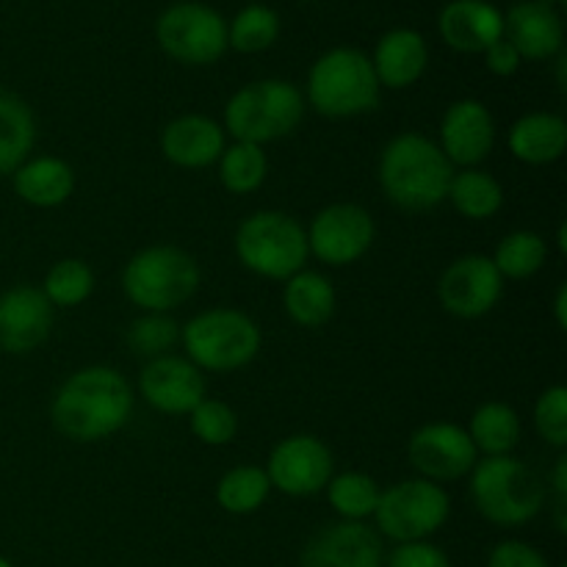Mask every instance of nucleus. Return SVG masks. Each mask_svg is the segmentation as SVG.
Returning <instances> with one entry per match:
<instances>
[{"mask_svg": "<svg viewBox=\"0 0 567 567\" xmlns=\"http://www.w3.org/2000/svg\"><path fill=\"white\" fill-rule=\"evenodd\" d=\"M452 513V502L443 485L430 480H404L380 493V502L371 518L380 535L393 543H419L443 529Z\"/></svg>", "mask_w": 567, "mask_h": 567, "instance_id": "9", "label": "nucleus"}, {"mask_svg": "<svg viewBox=\"0 0 567 567\" xmlns=\"http://www.w3.org/2000/svg\"><path fill=\"white\" fill-rule=\"evenodd\" d=\"M408 460L419 471L421 480L441 485V482H457L468 476L480 463V452L463 426L452 421H432L410 435Z\"/></svg>", "mask_w": 567, "mask_h": 567, "instance_id": "12", "label": "nucleus"}, {"mask_svg": "<svg viewBox=\"0 0 567 567\" xmlns=\"http://www.w3.org/2000/svg\"><path fill=\"white\" fill-rule=\"evenodd\" d=\"M554 319H557L559 330L567 327V286L557 288V297H554Z\"/></svg>", "mask_w": 567, "mask_h": 567, "instance_id": "41", "label": "nucleus"}, {"mask_svg": "<svg viewBox=\"0 0 567 567\" xmlns=\"http://www.w3.org/2000/svg\"><path fill=\"white\" fill-rule=\"evenodd\" d=\"M225 127L205 114H183L161 131V153L181 169H205L225 153Z\"/></svg>", "mask_w": 567, "mask_h": 567, "instance_id": "20", "label": "nucleus"}, {"mask_svg": "<svg viewBox=\"0 0 567 567\" xmlns=\"http://www.w3.org/2000/svg\"><path fill=\"white\" fill-rule=\"evenodd\" d=\"M437 31L457 53H485L504 37V14L487 0H452L437 17Z\"/></svg>", "mask_w": 567, "mask_h": 567, "instance_id": "21", "label": "nucleus"}, {"mask_svg": "<svg viewBox=\"0 0 567 567\" xmlns=\"http://www.w3.org/2000/svg\"><path fill=\"white\" fill-rule=\"evenodd\" d=\"M310 255L321 264L341 269L363 258L377 238L374 216L358 203H332L310 219L308 230Z\"/></svg>", "mask_w": 567, "mask_h": 567, "instance_id": "11", "label": "nucleus"}, {"mask_svg": "<svg viewBox=\"0 0 567 567\" xmlns=\"http://www.w3.org/2000/svg\"><path fill=\"white\" fill-rule=\"evenodd\" d=\"M535 426L537 435L554 449L567 446V388L551 385L540 393L535 404Z\"/></svg>", "mask_w": 567, "mask_h": 567, "instance_id": "37", "label": "nucleus"}, {"mask_svg": "<svg viewBox=\"0 0 567 567\" xmlns=\"http://www.w3.org/2000/svg\"><path fill=\"white\" fill-rule=\"evenodd\" d=\"M565 70H567V55L559 53V55H557V81H559V89H563V92H565V86H567Z\"/></svg>", "mask_w": 567, "mask_h": 567, "instance_id": "42", "label": "nucleus"}, {"mask_svg": "<svg viewBox=\"0 0 567 567\" xmlns=\"http://www.w3.org/2000/svg\"><path fill=\"white\" fill-rule=\"evenodd\" d=\"M559 567H565V565H559Z\"/></svg>", "mask_w": 567, "mask_h": 567, "instance_id": "45", "label": "nucleus"}, {"mask_svg": "<svg viewBox=\"0 0 567 567\" xmlns=\"http://www.w3.org/2000/svg\"><path fill=\"white\" fill-rule=\"evenodd\" d=\"M0 567H14V565H11L6 557H0Z\"/></svg>", "mask_w": 567, "mask_h": 567, "instance_id": "44", "label": "nucleus"}, {"mask_svg": "<svg viewBox=\"0 0 567 567\" xmlns=\"http://www.w3.org/2000/svg\"><path fill=\"white\" fill-rule=\"evenodd\" d=\"M216 166H219L221 186L230 194L258 192L269 175V158H266L264 147L249 142H233L230 147H225Z\"/></svg>", "mask_w": 567, "mask_h": 567, "instance_id": "32", "label": "nucleus"}, {"mask_svg": "<svg viewBox=\"0 0 567 567\" xmlns=\"http://www.w3.org/2000/svg\"><path fill=\"white\" fill-rule=\"evenodd\" d=\"M188 421H192V432L197 435V441L205 443V446H227L238 435L236 410L221 402V399L205 396L188 413Z\"/></svg>", "mask_w": 567, "mask_h": 567, "instance_id": "36", "label": "nucleus"}, {"mask_svg": "<svg viewBox=\"0 0 567 567\" xmlns=\"http://www.w3.org/2000/svg\"><path fill=\"white\" fill-rule=\"evenodd\" d=\"M437 147L454 169H476L496 147V122L491 109L480 100H457L441 120Z\"/></svg>", "mask_w": 567, "mask_h": 567, "instance_id": "16", "label": "nucleus"}, {"mask_svg": "<svg viewBox=\"0 0 567 567\" xmlns=\"http://www.w3.org/2000/svg\"><path fill=\"white\" fill-rule=\"evenodd\" d=\"M509 153L529 166H548L567 150V122L551 111H532L513 122L507 133Z\"/></svg>", "mask_w": 567, "mask_h": 567, "instance_id": "23", "label": "nucleus"}, {"mask_svg": "<svg viewBox=\"0 0 567 567\" xmlns=\"http://www.w3.org/2000/svg\"><path fill=\"white\" fill-rule=\"evenodd\" d=\"M199 266L175 244H153L133 255L122 271V291L144 313H169L197 293Z\"/></svg>", "mask_w": 567, "mask_h": 567, "instance_id": "6", "label": "nucleus"}, {"mask_svg": "<svg viewBox=\"0 0 567 567\" xmlns=\"http://www.w3.org/2000/svg\"><path fill=\"white\" fill-rule=\"evenodd\" d=\"M92 291L94 271L81 258H64L53 264L42 282V293L53 308H78L92 297Z\"/></svg>", "mask_w": 567, "mask_h": 567, "instance_id": "34", "label": "nucleus"}, {"mask_svg": "<svg viewBox=\"0 0 567 567\" xmlns=\"http://www.w3.org/2000/svg\"><path fill=\"white\" fill-rule=\"evenodd\" d=\"M491 260L504 280H529L546 266L548 244L540 233L515 230L498 241Z\"/></svg>", "mask_w": 567, "mask_h": 567, "instance_id": "30", "label": "nucleus"}, {"mask_svg": "<svg viewBox=\"0 0 567 567\" xmlns=\"http://www.w3.org/2000/svg\"><path fill=\"white\" fill-rule=\"evenodd\" d=\"M385 567H452L446 551L432 546L430 540L419 543H399L385 559Z\"/></svg>", "mask_w": 567, "mask_h": 567, "instance_id": "38", "label": "nucleus"}, {"mask_svg": "<svg viewBox=\"0 0 567 567\" xmlns=\"http://www.w3.org/2000/svg\"><path fill=\"white\" fill-rule=\"evenodd\" d=\"M449 203L460 216L471 221H487L502 210L504 188L491 172L485 169H460L449 183Z\"/></svg>", "mask_w": 567, "mask_h": 567, "instance_id": "28", "label": "nucleus"}, {"mask_svg": "<svg viewBox=\"0 0 567 567\" xmlns=\"http://www.w3.org/2000/svg\"><path fill=\"white\" fill-rule=\"evenodd\" d=\"M205 374L183 354H161L138 371V393L153 410L188 415L205 399Z\"/></svg>", "mask_w": 567, "mask_h": 567, "instance_id": "15", "label": "nucleus"}, {"mask_svg": "<svg viewBox=\"0 0 567 567\" xmlns=\"http://www.w3.org/2000/svg\"><path fill=\"white\" fill-rule=\"evenodd\" d=\"M336 288H332L330 277L321 271L302 269L293 277H288L282 286V308H286L288 319L299 327H313L327 324L336 313Z\"/></svg>", "mask_w": 567, "mask_h": 567, "instance_id": "25", "label": "nucleus"}, {"mask_svg": "<svg viewBox=\"0 0 567 567\" xmlns=\"http://www.w3.org/2000/svg\"><path fill=\"white\" fill-rule=\"evenodd\" d=\"M557 244H559V252H567V230L565 225H559V233H557Z\"/></svg>", "mask_w": 567, "mask_h": 567, "instance_id": "43", "label": "nucleus"}, {"mask_svg": "<svg viewBox=\"0 0 567 567\" xmlns=\"http://www.w3.org/2000/svg\"><path fill=\"white\" fill-rule=\"evenodd\" d=\"M430 64V48L426 39L413 28H393L377 42L371 66L382 89H410L421 81Z\"/></svg>", "mask_w": 567, "mask_h": 567, "instance_id": "22", "label": "nucleus"}, {"mask_svg": "<svg viewBox=\"0 0 567 567\" xmlns=\"http://www.w3.org/2000/svg\"><path fill=\"white\" fill-rule=\"evenodd\" d=\"M181 341V324L169 313H144L127 330V347L138 358H161L169 354L172 347Z\"/></svg>", "mask_w": 567, "mask_h": 567, "instance_id": "35", "label": "nucleus"}, {"mask_svg": "<svg viewBox=\"0 0 567 567\" xmlns=\"http://www.w3.org/2000/svg\"><path fill=\"white\" fill-rule=\"evenodd\" d=\"M487 567H551L535 546L524 540H504L487 557Z\"/></svg>", "mask_w": 567, "mask_h": 567, "instance_id": "39", "label": "nucleus"}, {"mask_svg": "<svg viewBox=\"0 0 567 567\" xmlns=\"http://www.w3.org/2000/svg\"><path fill=\"white\" fill-rule=\"evenodd\" d=\"M485 64H487V70L493 72V75L509 78V75H515V72L520 70L524 59H520L518 50H515L513 44H509L507 39L502 37L498 42H493L491 48L485 50Z\"/></svg>", "mask_w": 567, "mask_h": 567, "instance_id": "40", "label": "nucleus"}, {"mask_svg": "<svg viewBox=\"0 0 567 567\" xmlns=\"http://www.w3.org/2000/svg\"><path fill=\"white\" fill-rule=\"evenodd\" d=\"M380 188L396 208L432 210L446 203L454 166L437 147L435 138L424 133H399L385 144L377 166Z\"/></svg>", "mask_w": 567, "mask_h": 567, "instance_id": "2", "label": "nucleus"}, {"mask_svg": "<svg viewBox=\"0 0 567 567\" xmlns=\"http://www.w3.org/2000/svg\"><path fill=\"white\" fill-rule=\"evenodd\" d=\"M471 502L476 513L496 526H524L546 507V485L540 476L513 457H482L471 471Z\"/></svg>", "mask_w": 567, "mask_h": 567, "instance_id": "4", "label": "nucleus"}, {"mask_svg": "<svg viewBox=\"0 0 567 567\" xmlns=\"http://www.w3.org/2000/svg\"><path fill=\"white\" fill-rule=\"evenodd\" d=\"M155 39H158L161 50L177 64L208 66L225 55L227 22L210 6L183 0V3L169 6L158 17Z\"/></svg>", "mask_w": 567, "mask_h": 567, "instance_id": "10", "label": "nucleus"}, {"mask_svg": "<svg viewBox=\"0 0 567 567\" xmlns=\"http://www.w3.org/2000/svg\"><path fill=\"white\" fill-rule=\"evenodd\" d=\"M133 388L114 365H86L66 377L50 402V421L75 443L116 435L133 415Z\"/></svg>", "mask_w": 567, "mask_h": 567, "instance_id": "1", "label": "nucleus"}, {"mask_svg": "<svg viewBox=\"0 0 567 567\" xmlns=\"http://www.w3.org/2000/svg\"><path fill=\"white\" fill-rule=\"evenodd\" d=\"M37 144V120L20 94L0 86V175L25 164Z\"/></svg>", "mask_w": 567, "mask_h": 567, "instance_id": "26", "label": "nucleus"}, {"mask_svg": "<svg viewBox=\"0 0 567 567\" xmlns=\"http://www.w3.org/2000/svg\"><path fill=\"white\" fill-rule=\"evenodd\" d=\"M504 39L518 50L520 59H554L565 44L563 17L540 0H520L504 17Z\"/></svg>", "mask_w": 567, "mask_h": 567, "instance_id": "19", "label": "nucleus"}, {"mask_svg": "<svg viewBox=\"0 0 567 567\" xmlns=\"http://www.w3.org/2000/svg\"><path fill=\"white\" fill-rule=\"evenodd\" d=\"M305 116V97L291 81L264 78L244 83L225 105V133L233 142L264 144L291 136Z\"/></svg>", "mask_w": 567, "mask_h": 567, "instance_id": "5", "label": "nucleus"}, {"mask_svg": "<svg viewBox=\"0 0 567 567\" xmlns=\"http://www.w3.org/2000/svg\"><path fill=\"white\" fill-rule=\"evenodd\" d=\"M17 197L33 208H59L75 192V169L55 155H37L11 172Z\"/></svg>", "mask_w": 567, "mask_h": 567, "instance_id": "24", "label": "nucleus"}, {"mask_svg": "<svg viewBox=\"0 0 567 567\" xmlns=\"http://www.w3.org/2000/svg\"><path fill=\"white\" fill-rule=\"evenodd\" d=\"M236 258L264 280L286 282L308 264V233L282 210H255L236 230Z\"/></svg>", "mask_w": 567, "mask_h": 567, "instance_id": "8", "label": "nucleus"}, {"mask_svg": "<svg viewBox=\"0 0 567 567\" xmlns=\"http://www.w3.org/2000/svg\"><path fill=\"white\" fill-rule=\"evenodd\" d=\"M502 293L504 277L487 255H463L446 266L437 282L443 310L457 319H482L496 308Z\"/></svg>", "mask_w": 567, "mask_h": 567, "instance_id": "14", "label": "nucleus"}, {"mask_svg": "<svg viewBox=\"0 0 567 567\" xmlns=\"http://www.w3.org/2000/svg\"><path fill=\"white\" fill-rule=\"evenodd\" d=\"M271 482L258 465H236L216 485V502L230 515H252L266 504Z\"/></svg>", "mask_w": 567, "mask_h": 567, "instance_id": "31", "label": "nucleus"}, {"mask_svg": "<svg viewBox=\"0 0 567 567\" xmlns=\"http://www.w3.org/2000/svg\"><path fill=\"white\" fill-rule=\"evenodd\" d=\"M336 460L324 441L316 435H288L271 449L266 476L271 482V491H280L286 496L305 498L316 496L332 480Z\"/></svg>", "mask_w": 567, "mask_h": 567, "instance_id": "13", "label": "nucleus"}, {"mask_svg": "<svg viewBox=\"0 0 567 567\" xmlns=\"http://www.w3.org/2000/svg\"><path fill=\"white\" fill-rule=\"evenodd\" d=\"M299 567H385V548L365 524L338 520L310 537Z\"/></svg>", "mask_w": 567, "mask_h": 567, "instance_id": "18", "label": "nucleus"}, {"mask_svg": "<svg viewBox=\"0 0 567 567\" xmlns=\"http://www.w3.org/2000/svg\"><path fill=\"white\" fill-rule=\"evenodd\" d=\"M55 308L42 288L14 286L0 293V352L31 354L50 338Z\"/></svg>", "mask_w": 567, "mask_h": 567, "instance_id": "17", "label": "nucleus"}, {"mask_svg": "<svg viewBox=\"0 0 567 567\" xmlns=\"http://www.w3.org/2000/svg\"><path fill=\"white\" fill-rule=\"evenodd\" d=\"M181 343L199 371L227 374L258 358L264 332L244 310L210 308L181 327Z\"/></svg>", "mask_w": 567, "mask_h": 567, "instance_id": "7", "label": "nucleus"}, {"mask_svg": "<svg viewBox=\"0 0 567 567\" xmlns=\"http://www.w3.org/2000/svg\"><path fill=\"white\" fill-rule=\"evenodd\" d=\"M327 502H330L332 513L341 520H358L363 524L371 518L380 502V485L374 476L363 474V471H343V474H332L327 482Z\"/></svg>", "mask_w": 567, "mask_h": 567, "instance_id": "29", "label": "nucleus"}, {"mask_svg": "<svg viewBox=\"0 0 567 567\" xmlns=\"http://www.w3.org/2000/svg\"><path fill=\"white\" fill-rule=\"evenodd\" d=\"M382 86L371 59L358 48H332L316 59L308 72L310 109L327 120H352L371 114L380 105Z\"/></svg>", "mask_w": 567, "mask_h": 567, "instance_id": "3", "label": "nucleus"}, {"mask_svg": "<svg viewBox=\"0 0 567 567\" xmlns=\"http://www.w3.org/2000/svg\"><path fill=\"white\" fill-rule=\"evenodd\" d=\"M468 437L485 457H507L520 443V415L507 402H485L474 410Z\"/></svg>", "mask_w": 567, "mask_h": 567, "instance_id": "27", "label": "nucleus"}, {"mask_svg": "<svg viewBox=\"0 0 567 567\" xmlns=\"http://www.w3.org/2000/svg\"><path fill=\"white\" fill-rule=\"evenodd\" d=\"M280 39V17L264 3H252L238 11L227 25V48L238 53H264Z\"/></svg>", "mask_w": 567, "mask_h": 567, "instance_id": "33", "label": "nucleus"}]
</instances>
